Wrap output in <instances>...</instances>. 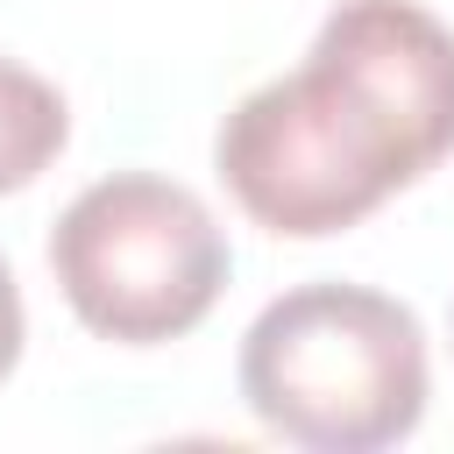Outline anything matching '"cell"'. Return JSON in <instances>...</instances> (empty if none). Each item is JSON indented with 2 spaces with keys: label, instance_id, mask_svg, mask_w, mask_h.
Instances as JSON below:
<instances>
[{
  "label": "cell",
  "instance_id": "6da1fadb",
  "mask_svg": "<svg viewBox=\"0 0 454 454\" xmlns=\"http://www.w3.org/2000/svg\"><path fill=\"white\" fill-rule=\"evenodd\" d=\"M454 156V28L419 0H340L305 64L241 92L213 135L234 206L319 241Z\"/></svg>",
  "mask_w": 454,
  "mask_h": 454
},
{
  "label": "cell",
  "instance_id": "7a4b0ae2",
  "mask_svg": "<svg viewBox=\"0 0 454 454\" xmlns=\"http://www.w3.org/2000/svg\"><path fill=\"white\" fill-rule=\"evenodd\" d=\"M241 404L305 454H376L426 419L419 312L369 284H298L241 333Z\"/></svg>",
  "mask_w": 454,
  "mask_h": 454
},
{
  "label": "cell",
  "instance_id": "3957f363",
  "mask_svg": "<svg viewBox=\"0 0 454 454\" xmlns=\"http://www.w3.org/2000/svg\"><path fill=\"white\" fill-rule=\"evenodd\" d=\"M50 270L85 333L156 348L220 305L234 255L199 192L149 170H114L57 213Z\"/></svg>",
  "mask_w": 454,
  "mask_h": 454
},
{
  "label": "cell",
  "instance_id": "277c9868",
  "mask_svg": "<svg viewBox=\"0 0 454 454\" xmlns=\"http://www.w3.org/2000/svg\"><path fill=\"white\" fill-rule=\"evenodd\" d=\"M64 142H71V106H64V92H57L43 71L0 57V192L35 184V177L57 163Z\"/></svg>",
  "mask_w": 454,
  "mask_h": 454
},
{
  "label": "cell",
  "instance_id": "5b68a950",
  "mask_svg": "<svg viewBox=\"0 0 454 454\" xmlns=\"http://www.w3.org/2000/svg\"><path fill=\"white\" fill-rule=\"evenodd\" d=\"M21 333H28V319H21V291H14V270L0 262V383H7L14 362H21Z\"/></svg>",
  "mask_w": 454,
  "mask_h": 454
}]
</instances>
